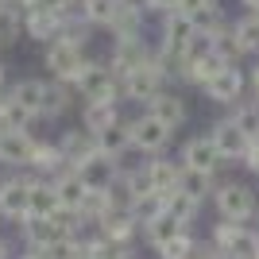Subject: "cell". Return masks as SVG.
<instances>
[{"mask_svg": "<svg viewBox=\"0 0 259 259\" xmlns=\"http://www.w3.org/2000/svg\"><path fill=\"white\" fill-rule=\"evenodd\" d=\"M248 97L259 101V62L251 66V74H248Z\"/></svg>", "mask_w": 259, "mask_h": 259, "instance_id": "obj_36", "label": "cell"}, {"mask_svg": "<svg viewBox=\"0 0 259 259\" xmlns=\"http://www.w3.org/2000/svg\"><path fill=\"white\" fill-rule=\"evenodd\" d=\"M120 105H124V101H81V105H77V124L97 136V132H105L108 124H116V120L124 116Z\"/></svg>", "mask_w": 259, "mask_h": 259, "instance_id": "obj_16", "label": "cell"}, {"mask_svg": "<svg viewBox=\"0 0 259 259\" xmlns=\"http://www.w3.org/2000/svg\"><path fill=\"white\" fill-rule=\"evenodd\" d=\"M166 209H170V213L178 217V221H182V225H190V228H194L197 213H201V205H197L194 197H186V194H178V190H174V194L166 197Z\"/></svg>", "mask_w": 259, "mask_h": 259, "instance_id": "obj_34", "label": "cell"}, {"mask_svg": "<svg viewBox=\"0 0 259 259\" xmlns=\"http://www.w3.org/2000/svg\"><path fill=\"white\" fill-rule=\"evenodd\" d=\"M178 0H147V16H162V12H174Z\"/></svg>", "mask_w": 259, "mask_h": 259, "instance_id": "obj_35", "label": "cell"}, {"mask_svg": "<svg viewBox=\"0 0 259 259\" xmlns=\"http://www.w3.org/2000/svg\"><path fill=\"white\" fill-rule=\"evenodd\" d=\"M97 151H101V155H112V159H128V155H132L128 116H120L116 124H108L105 132H97Z\"/></svg>", "mask_w": 259, "mask_h": 259, "instance_id": "obj_23", "label": "cell"}, {"mask_svg": "<svg viewBox=\"0 0 259 259\" xmlns=\"http://www.w3.org/2000/svg\"><path fill=\"white\" fill-rule=\"evenodd\" d=\"M205 101H213V105H221V108H232V105H240V101L248 97V74L240 70V66H225L217 77H209L205 81Z\"/></svg>", "mask_w": 259, "mask_h": 259, "instance_id": "obj_8", "label": "cell"}, {"mask_svg": "<svg viewBox=\"0 0 259 259\" xmlns=\"http://www.w3.org/2000/svg\"><path fill=\"white\" fill-rule=\"evenodd\" d=\"M8 81H12V77H8V66H4V58H0V97H4V89H8Z\"/></svg>", "mask_w": 259, "mask_h": 259, "instance_id": "obj_39", "label": "cell"}, {"mask_svg": "<svg viewBox=\"0 0 259 259\" xmlns=\"http://www.w3.org/2000/svg\"><path fill=\"white\" fill-rule=\"evenodd\" d=\"M213 209L221 221H255L259 217V197L251 182H240V178H225V182L213 186Z\"/></svg>", "mask_w": 259, "mask_h": 259, "instance_id": "obj_1", "label": "cell"}, {"mask_svg": "<svg viewBox=\"0 0 259 259\" xmlns=\"http://www.w3.org/2000/svg\"><path fill=\"white\" fill-rule=\"evenodd\" d=\"M27 197H31V174L8 170L0 178V221L20 225L23 217H27Z\"/></svg>", "mask_w": 259, "mask_h": 259, "instance_id": "obj_7", "label": "cell"}, {"mask_svg": "<svg viewBox=\"0 0 259 259\" xmlns=\"http://www.w3.org/2000/svg\"><path fill=\"white\" fill-rule=\"evenodd\" d=\"M54 140H58V151H62V159L70 162V166L85 162L89 155H97V136H93V132H85L81 124H70V128H62Z\"/></svg>", "mask_w": 259, "mask_h": 259, "instance_id": "obj_15", "label": "cell"}, {"mask_svg": "<svg viewBox=\"0 0 259 259\" xmlns=\"http://www.w3.org/2000/svg\"><path fill=\"white\" fill-rule=\"evenodd\" d=\"M194 248H197V236H194V228H186L174 240H166L162 248H155V259H190Z\"/></svg>", "mask_w": 259, "mask_h": 259, "instance_id": "obj_30", "label": "cell"}, {"mask_svg": "<svg viewBox=\"0 0 259 259\" xmlns=\"http://www.w3.org/2000/svg\"><path fill=\"white\" fill-rule=\"evenodd\" d=\"M120 4H124V8H132V12H143V16H147V0H120Z\"/></svg>", "mask_w": 259, "mask_h": 259, "instance_id": "obj_38", "label": "cell"}, {"mask_svg": "<svg viewBox=\"0 0 259 259\" xmlns=\"http://www.w3.org/2000/svg\"><path fill=\"white\" fill-rule=\"evenodd\" d=\"M35 124H39V116H31L27 108H20L8 93L0 97V132H35Z\"/></svg>", "mask_w": 259, "mask_h": 259, "instance_id": "obj_28", "label": "cell"}, {"mask_svg": "<svg viewBox=\"0 0 259 259\" xmlns=\"http://www.w3.org/2000/svg\"><path fill=\"white\" fill-rule=\"evenodd\" d=\"M43 85H47V74H43V77L23 74V77H12L4 93H8V97L16 101L20 108H27L31 116H39V105H43Z\"/></svg>", "mask_w": 259, "mask_h": 259, "instance_id": "obj_19", "label": "cell"}, {"mask_svg": "<svg viewBox=\"0 0 259 259\" xmlns=\"http://www.w3.org/2000/svg\"><path fill=\"white\" fill-rule=\"evenodd\" d=\"M128 132H132V151L136 155H166V147L174 143L178 132H170L159 116H151L147 108H140L136 116H128Z\"/></svg>", "mask_w": 259, "mask_h": 259, "instance_id": "obj_6", "label": "cell"}, {"mask_svg": "<svg viewBox=\"0 0 259 259\" xmlns=\"http://www.w3.org/2000/svg\"><path fill=\"white\" fill-rule=\"evenodd\" d=\"M58 31H62V16H54V12H27L23 16V39L27 43L47 47Z\"/></svg>", "mask_w": 259, "mask_h": 259, "instance_id": "obj_24", "label": "cell"}, {"mask_svg": "<svg viewBox=\"0 0 259 259\" xmlns=\"http://www.w3.org/2000/svg\"><path fill=\"white\" fill-rule=\"evenodd\" d=\"M147 112L159 116L170 132L186 128V120H190V105H186V97H182V89H178V85H166L162 93H155L151 105H147Z\"/></svg>", "mask_w": 259, "mask_h": 259, "instance_id": "obj_13", "label": "cell"}, {"mask_svg": "<svg viewBox=\"0 0 259 259\" xmlns=\"http://www.w3.org/2000/svg\"><path fill=\"white\" fill-rule=\"evenodd\" d=\"M255 221H217L209 232L213 248L225 259H255V232H259Z\"/></svg>", "mask_w": 259, "mask_h": 259, "instance_id": "obj_5", "label": "cell"}, {"mask_svg": "<svg viewBox=\"0 0 259 259\" xmlns=\"http://www.w3.org/2000/svg\"><path fill=\"white\" fill-rule=\"evenodd\" d=\"M31 174V170H27ZM62 213V201H58V194H54V182L51 178H39V174H31V197H27V217H54Z\"/></svg>", "mask_w": 259, "mask_h": 259, "instance_id": "obj_21", "label": "cell"}, {"mask_svg": "<svg viewBox=\"0 0 259 259\" xmlns=\"http://www.w3.org/2000/svg\"><path fill=\"white\" fill-rule=\"evenodd\" d=\"M54 194H58V201H62V209H70V213H77L81 209V197L89 194V186L81 182V174L74 170V166H66L62 174H54Z\"/></svg>", "mask_w": 259, "mask_h": 259, "instance_id": "obj_25", "label": "cell"}, {"mask_svg": "<svg viewBox=\"0 0 259 259\" xmlns=\"http://www.w3.org/2000/svg\"><path fill=\"white\" fill-rule=\"evenodd\" d=\"M213 186H217V178H213V174L190 170V166H182V174H178V194L194 197L197 205H205L209 197H213Z\"/></svg>", "mask_w": 259, "mask_h": 259, "instance_id": "obj_26", "label": "cell"}, {"mask_svg": "<svg viewBox=\"0 0 259 259\" xmlns=\"http://www.w3.org/2000/svg\"><path fill=\"white\" fill-rule=\"evenodd\" d=\"M105 58H108V66H112L116 77L132 74L136 66H143L151 58V35H143V39H108Z\"/></svg>", "mask_w": 259, "mask_h": 259, "instance_id": "obj_11", "label": "cell"}, {"mask_svg": "<svg viewBox=\"0 0 259 259\" xmlns=\"http://www.w3.org/2000/svg\"><path fill=\"white\" fill-rule=\"evenodd\" d=\"M232 35H236L244 58L259 54V12H240L236 20H232Z\"/></svg>", "mask_w": 259, "mask_h": 259, "instance_id": "obj_29", "label": "cell"}, {"mask_svg": "<svg viewBox=\"0 0 259 259\" xmlns=\"http://www.w3.org/2000/svg\"><path fill=\"white\" fill-rule=\"evenodd\" d=\"M116 81H120V101H128V105H140V108H147L155 93H162V89L170 85V77H166L162 62L155 58V51H151V58H147L143 66H136L132 74L116 77Z\"/></svg>", "mask_w": 259, "mask_h": 259, "instance_id": "obj_2", "label": "cell"}, {"mask_svg": "<svg viewBox=\"0 0 259 259\" xmlns=\"http://www.w3.org/2000/svg\"><path fill=\"white\" fill-rule=\"evenodd\" d=\"M178 159H182V166H190V170H201V174H221V166H225V159H221V151H217V143L209 140V132H201V136H190V140L182 143V151H178Z\"/></svg>", "mask_w": 259, "mask_h": 259, "instance_id": "obj_12", "label": "cell"}, {"mask_svg": "<svg viewBox=\"0 0 259 259\" xmlns=\"http://www.w3.org/2000/svg\"><path fill=\"white\" fill-rule=\"evenodd\" d=\"M244 4V12H259V0H240Z\"/></svg>", "mask_w": 259, "mask_h": 259, "instance_id": "obj_40", "label": "cell"}, {"mask_svg": "<svg viewBox=\"0 0 259 259\" xmlns=\"http://www.w3.org/2000/svg\"><path fill=\"white\" fill-rule=\"evenodd\" d=\"M228 116H232V120L240 124V128L248 132V140H259V101L244 97L240 105H232V108H228Z\"/></svg>", "mask_w": 259, "mask_h": 259, "instance_id": "obj_31", "label": "cell"}, {"mask_svg": "<svg viewBox=\"0 0 259 259\" xmlns=\"http://www.w3.org/2000/svg\"><path fill=\"white\" fill-rule=\"evenodd\" d=\"M77 12H81V20L89 27L108 31V23L116 20V12H120V0H77Z\"/></svg>", "mask_w": 259, "mask_h": 259, "instance_id": "obj_27", "label": "cell"}, {"mask_svg": "<svg viewBox=\"0 0 259 259\" xmlns=\"http://www.w3.org/2000/svg\"><path fill=\"white\" fill-rule=\"evenodd\" d=\"M39 58H43V70L47 77H54V81H70L74 85V77L81 74V66H85L89 58V47L74 43V39H66V35H54L47 47H39Z\"/></svg>", "mask_w": 259, "mask_h": 259, "instance_id": "obj_3", "label": "cell"}, {"mask_svg": "<svg viewBox=\"0 0 259 259\" xmlns=\"http://www.w3.org/2000/svg\"><path fill=\"white\" fill-rule=\"evenodd\" d=\"M209 140L217 143V151H221L225 166H228V162H240L244 155H248V147H251L248 132L240 128V124L228 116V112H225V116H217L213 124H209Z\"/></svg>", "mask_w": 259, "mask_h": 259, "instance_id": "obj_9", "label": "cell"}, {"mask_svg": "<svg viewBox=\"0 0 259 259\" xmlns=\"http://www.w3.org/2000/svg\"><path fill=\"white\" fill-rule=\"evenodd\" d=\"M147 174H151V190L170 197L178 190V174H182V159L170 155H147Z\"/></svg>", "mask_w": 259, "mask_h": 259, "instance_id": "obj_20", "label": "cell"}, {"mask_svg": "<svg viewBox=\"0 0 259 259\" xmlns=\"http://www.w3.org/2000/svg\"><path fill=\"white\" fill-rule=\"evenodd\" d=\"M255 259H259V232H255Z\"/></svg>", "mask_w": 259, "mask_h": 259, "instance_id": "obj_41", "label": "cell"}, {"mask_svg": "<svg viewBox=\"0 0 259 259\" xmlns=\"http://www.w3.org/2000/svg\"><path fill=\"white\" fill-rule=\"evenodd\" d=\"M186 228H190V225H182V221H178V217H174L170 209H166V213H159L155 221H147V225L140 228V240H143V244H147V248L155 251V248H162L166 240H174L178 232H186Z\"/></svg>", "mask_w": 259, "mask_h": 259, "instance_id": "obj_22", "label": "cell"}, {"mask_svg": "<svg viewBox=\"0 0 259 259\" xmlns=\"http://www.w3.org/2000/svg\"><path fill=\"white\" fill-rule=\"evenodd\" d=\"M16 240H8V236H0V259H16Z\"/></svg>", "mask_w": 259, "mask_h": 259, "instance_id": "obj_37", "label": "cell"}, {"mask_svg": "<svg viewBox=\"0 0 259 259\" xmlns=\"http://www.w3.org/2000/svg\"><path fill=\"white\" fill-rule=\"evenodd\" d=\"M77 105H81V101H77V93H74L70 81H54V77H47L43 105H39V124H62Z\"/></svg>", "mask_w": 259, "mask_h": 259, "instance_id": "obj_10", "label": "cell"}, {"mask_svg": "<svg viewBox=\"0 0 259 259\" xmlns=\"http://www.w3.org/2000/svg\"><path fill=\"white\" fill-rule=\"evenodd\" d=\"M70 162L62 159V151H58V140H51V136H39L35 140V151H31V162H27V170L39 174V178H54V174H62Z\"/></svg>", "mask_w": 259, "mask_h": 259, "instance_id": "obj_18", "label": "cell"}, {"mask_svg": "<svg viewBox=\"0 0 259 259\" xmlns=\"http://www.w3.org/2000/svg\"><path fill=\"white\" fill-rule=\"evenodd\" d=\"M39 132H0V166L4 170H27Z\"/></svg>", "mask_w": 259, "mask_h": 259, "instance_id": "obj_14", "label": "cell"}, {"mask_svg": "<svg viewBox=\"0 0 259 259\" xmlns=\"http://www.w3.org/2000/svg\"><path fill=\"white\" fill-rule=\"evenodd\" d=\"M159 213H166V194H140L132 201V217L140 221V228L147 225V221H155Z\"/></svg>", "mask_w": 259, "mask_h": 259, "instance_id": "obj_33", "label": "cell"}, {"mask_svg": "<svg viewBox=\"0 0 259 259\" xmlns=\"http://www.w3.org/2000/svg\"><path fill=\"white\" fill-rule=\"evenodd\" d=\"M23 39V20L16 16L12 8H0V58H4V51H12V47Z\"/></svg>", "mask_w": 259, "mask_h": 259, "instance_id": "obj_32", "label": "cell"}, {"mask_svg": "<svg viewBox=\"0 0 259 259\" xmlns=\"http://www.w3.org/2000/svg\"><path fill=\"white\" fill-rule=\"evenodd\" d=\"M74 93L77 101H120V81L105 54H89L85 58L81 74L74 77Z\"/></svg>", "mask_w": 259, "mask_h": 259, "instance_id": "obj_4", "label": "cell"}, {"mask_svg": "<svg viewBox=\"0 0 259 259\" xmlns=\"http://www.w3.org/2000/svg\"><path fill=\"white\" fill-rule=\"evenodd\" d=\"M120 162L124 159H112V155H89L85 162H77L74 170L81 174V182L89 186V190H105V186H112V178L120 174Z\"/></svg>", "mask_w": 259, "mask_h": 259, "instance_id": "obj_17", "label": "cell"}]
</instances>
